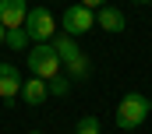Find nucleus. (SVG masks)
I'll return each instance as SVG.
<instances>
[{"instance_id":"obj_8","label":"nucleus","mask_w":152,"mask_h":134,"mask_svg":"<svg viewBox=\"0 0 152 134\" xmlns=\"http://www.w3.org/2000/svg\"><path fill=\"white\" fill-rule=\"evenodd\" d=\"M21 99L28 102V106H42V102L50 99L46 81H42V78H25V85H21Z\"/></svg>"},{"instance_id":"obj_11","label":"nucleus","mask_w":152,"mask_h":134,"mask_svg":"<svg viewBox=\"0 0 152 134\" xmlns=\"http://www.w3.org/2000/svg\"><path fill=\"white\" fill-rule=\"evenodd\" d=\"M4 42L11 46V50H28V35H25V28H14V32L4 35Z\"/></svg>"},{"instance_id":"obj_5","label":"nucleus","mask_w":152,"mask_h":134,"mask_svg":"<svg viewBox=\"0 0 152 134\" xmlns=\"http://www.w3.org/2000/svg\"><path fill=\"white\" fill-rule=\"evenodd\" d=\"M25 18H28V0H0V25L7 32L25 28Z\"/></svg>"},{"instance_id":"obj_16","label":"nucleus","mask_w":152,"mask_h":134,"mask_svg":"<svg viewBox=\"0 0 152 134\" xmlns=\"http://www.w3.org/2000/svg\"><path fill=\"white\" fill-rule=\"evenodd\" d=\"M131 4H152V0H131Z\"/></svg>"},{"instance_id":"obj_2","label":"nucleus","mask_w":152,"mask_h":134,"mask_svg":"<svg viewBox=\"0 0 152 134\" xmlns=\"http://www.w3.org/2000/svg\"><path fill=\"white\" fill-rule=\"evenodd\" d=\"M25 60H28V71H32V78H42V81H50V78H57L60 74V57H57V50H53V42H32L28 50H25Z\"/></svg>"},{"instance_id":"obj_10","label":"nucleus","mask_w":152,"mask_h":134,"mask_svg":"<svg viewBox=\"0 0 152 134\" xmlns=\"http://www.w3.org/2000/svg\"><path fill=\"white\" fill-rule=\"evenodd\" d=\"M88 74H92V64H88V57H85V50H81L75 60H67V78H78V81H85Z\"/></svg>"},{"instance_id":"obj_14","label":"nucleus","mask_w":152,"mask_h":134,"mask_svg":"<svg viewBox=\"0 0 152 134\" xmlns=\"http://www.w3.org/2000/svg\"><path fill=\"white\" fill-rule=\"evenodd\" d=\"M78 4H81V7H88V11H99V7H106L110 0H78Z\"/></svg>"},{"instance_id":"obj_12","label":"nucleus","mask_w":152,"mask_h":134,"mask_svg":"<svg viewBox=\"0 0 152 134\" xmlns=\"http://www.w3.org/2000/svg\"><path fill=\"white\" fill-rule=\"evenodd\" d=\"M75 134H103V124H99L96 117H81L78 127H75Z\"/></svg>"},{"instance_id":"obj_9","label":"nucleus","mask_w":152,"mask_h":134,"mask_svg":"<svg viewBox=\"0 0 152 134\" xmlns=\"http://www.w3.org/2000/svg\"><path fill=\"white\" fill-rule=\"evenodd\" d=\"M50 42H53V50H57V57H60V64H67V60H75L78 53H81V46L75 42V35H67V32L53 35Z\"/></svg>"},{"instance_id":"obj_4","label":"nucleus","mask_w":152,"mask_h":134,"mask_svg":"<svg viewBox=\"0 0 152 134\" xmlns=\"http://www.w3.org/2000/svg\"><path fill=\"white\" fill-rule=\"evenodd\" d=\"M60 28L67 35H85L96 28V11H88V7H81V4H67V11H64V18H60Z\"/></svg>"},{"instance_id":"obj_3","label":"nucleus","mask_w":152,"mask_h":134,"mask_svg":"<svg viewBox=\"0 0 152 134\" xmlns=\"http://www.w3.org/2000/svg\"><path fill=\"white\" fill-rule=\"evenodd\" d=\"M25 35H28V42H50L53 35H57V18H53V11L50 7H28V18H25Z\"/></svg>"},{"instance_id":"obj_6","label":"nucleus","mask_w":152,"mask_h":134,"mask_svg":"<svg viewBox=\"0 0 152 134\" xmlns=\"http://www.w3.org/2000/svg\"><path fill=\"white\" fill-rule=\"evenodd\" d=\"M21 74H18V67L14 64H0V99L4 102H11V99H18L21 95Z\"/></svg>"},{"instance_id":"obj_7","label":"nucleus","mask_w":152,"mask_h":134,"mask_svg":"<svg viewBox=\"0 0 152 134\" xmlns=\"http://www.w3.org/2000/svg\"><path fill=\"white\" fill-rule=\"evenodd\" d=\"M96 25H99V28H103V32H124V28H127V18H124V11H120V7H110V4H106V7H99V11H96Z\"/></svg>"},{"instance_id":"obj_1","label":"nucleus","mask_w":152,"mask_h":134,"mask_svg":"<svg viewBox=\"0 0 152 134\" xmlns=\"http://www.w3.org/2000/svg\"><path fill=\"white\" fill-rule=\"evenodd\" d=\"M149 113H152V99H149V95H142V92H127V95L120 99V106H117L113 124L120 127V131H138V127L149 120Z\"/></svg>"},{"instance_id":"obj_13","label":"nucleus","mask_w":152,"mask_h":134,"mask_svg":"<svg viewBox=\"0 0 152 134\" xmlns=\"http://www.w3.org/2000/svg\"><path fill=\"white\" fill-rule=\"evenodd\" d=\"M46 88H50V95H67V92H71V81L57 74V78H50V81H46Z\"/></svg>"},{"instance_id":"obj_15","label":"nucleus","mask_w":152,"mask_h":134,"mask_svg":"<svg viewBox=\"0 0 152 134\" xmlns=\"http://www.w3.org/2000/svg\"><path fill=\"white\" fill-rule=\"evenodd\" d=\"M4 35H7V28H4V25H0V42H4Z\"/></svg>"},{"instance_id":"obj_17","label":"nucleus","mask_w":152,"mask_h":134,"mask_svg":"<svg viewBox=\"0 0 152 134\" xmlns=\"http://www.w3.org/2000/svg\"><path fill=\"white\" fill-rule=\"evenodd\" d=\"M28 134H42V131H28Z\"/></svg>"}]
</instances>
